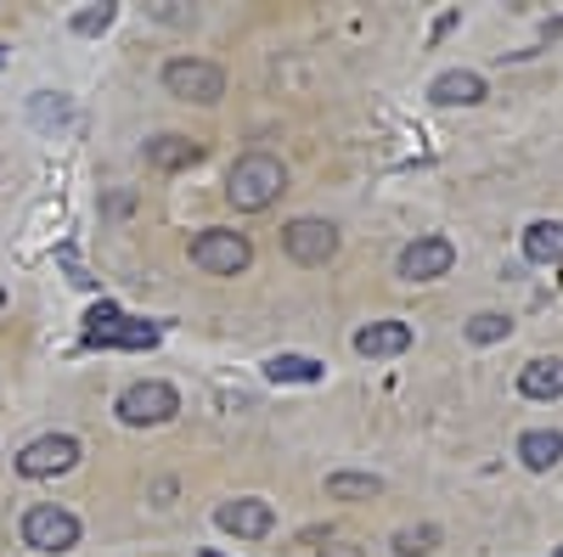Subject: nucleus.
I'll return each instance as SVG.
<instances>
[{
	"label": "nucleus",
	"instance_id": "f257e3e1",
	"mask_svg": "<svg viewBox=\"0 0 563 557\" xmlns=\"http://www.w3.org/2000/svg\"><path fill=\"white\" fill-rule=\"evenodd\" d=\"M282 192H288V169H282V158H271V153H243L225 175V198H231L238 214H260Z\"/></svg>",
	"mask_w": 563,
	"mask_h": 557
},
{
	"label": "nucleus",
	"instance_id": "f03ea898",
	"mask_svg": "<svg viewBox=\"0 0 563 557\" xmlns=\"http://www.w3.org/2000/svg\"><path fill=\"white\" fill-rule=\"evenodd\" d=\"M85 344L90 349H153L158 344V327H153V321L124 315L119 304H97V310L85 315Z\"/></svg>",
	"mask_w": 563,
	"mask_h": 557
},
{
	"label": "nucleus",
	"instance_id": "7ed1b4c3",
	"mask_svg": "<svg viewBox=\"0 0 563 557\" xmlns=\"http://www.w3.org/2000/svg\"><path fill=\"white\" fill-rule=\"evenodd\" d=\"M175 411H180V394H175V383H164V378L130 383V389L119 394V423H130V428H158V423H169Z\"/></svg>",
	"mask_w": 563,
	"mask_h": 557
},
{
	"label": "nucleus",
	"instance_id": "20e7f679",
	"mask_svg": "<svg viewBox=\"0 0 563 557\" xmlns=\"http://www.w3.org/2000/svg\"><path fill=\"white\" fill-rule=\"evenodd\" d=\"M249 259H254V243L243 237V231L209 225V231L192 237V265L209 270V276H238V270H249Z\"/></svg>",
	"mask_w": 563,
	"mask_h": 557
},
{
	"label": "nucleus",
	"instance_id": "39448f33",
	"mask_svg": "<svg viewBox=\"0 0 563 557\" xmlns=\"http://www.w3.org/2000/svg\"><path fill=\"white\" fill-rule=\"evenodd\" d=\"M23 546L34 552H74L79 546V519L57 501H40L23 513Z\"/></svg>",
	"mask_w": 563,
	"mask_h": 557
},
{
	"label": "nucleus",
	"instance_id": "423d86ee",
	"mask_svg": "<svg viewBox=\"0 0 563 557\" xmlns=\"http://www.w3.org/2000/svg\"><path fill=\"white\" fill-rule=\"evenodd\" d=\"M164 90L169 97H180V102H220L225 97V74L214 68V63H203V57H175V63H164Z\"/></svg>",
	"mask_w": 563,
	"mask_h": 557
},
{
	"label": "nucleus",
	"instance_id": "0eeeda50",
	"mask_svg": "<svg viewBox=\"0 0 563 557\" xmlns=\"http://www.w3.org/2000/svg\"><path fill=\"white\" fill-rule=\"evenodd\" d=\"M282 254H288L294 265H327L339 254V225L333 220H294V225H282Z\"/></svg>",
	"mask_w": 563,
	"mask_h": 557
},
{
	"label": "nucleus",
	"instance_id": "6e6552de",
	"mask_svg": "<svg viewBox=\"0 0 563 557\" xmlns=\"http://www.w3.org/2000/svg\"><path fill=\"white\" fill-rule=\"evenodd\" d=\"M79 461V439L74 434H40L18 450V474L23 479H57Z\"/></svg>",
	"mask_w": 563,
	"mask_h": 557
},
{
	"label": "nucleus",
	"instance_id": "1a4fd4ad",
	"mask_svg": "<svg viewBox=\"0 0 563 557\" xmlns=\"http://www.w3.org/2000/svg\"><path fill=\"white\" fill-rule=\"evenodd\" d=\"M456 265V248H451V237H417V243H406L400 248V282H434V276H445Z\"/></svg>",
	"mask_w": 563,
	"mask_h": 557
},
{
	"label": "nucleus",
	"instance_id": "9d476101",
	"mask_svg": "<svg viewBox=\"0 0 563 557\" xmlns=\"http://www.w3.org/2000/svg\"><path fill=\"white\" fill-rule=\"evenodd\" d=\"M214 524L225 535H238V541H260V535L276 530V513H271V501H260V495H238V501H225L214 513Z\"/></svg>",
	"mask_w": 563,
	"mask_h": 557
},
{
	"label": "nucleus",
	"instance_id": "9b49d317",
	"mask_svg": "<svg viewBox=\"0 0 563 557\" xmlns=\"http://www.w3.org/2000/svg\"><path fill=\"white\" fill-rule=\"evenodd\" d=\"M355 349L366 360H389V355H406L411 349V327L406 321H372V327L355 333Z\"/></svg>",
	"mask_w": 563,
	"mask_h": 557
},
{
	"label": "nucleus",
	"instance_id": "f8f14e48",
	"mask_svg": "<svg viewBox=\"0 0 563 557\" xmlns=\"http://www.w3.org/2000/svg\"><path fill=\"white\" fill-rule=\"evenodd\" d=\"M429 102H440V108H474V102H485V79L474 68H451V74H440L429 85Z\"/></svg>",
	"mask_w": 563,
	"mask_h": 557
},
{
	"label": "nucleus",
	"instance_id": "ddd939ff",
	"mask_svg": "<svg viewBox=\"0 0 563 557\" xmlns=\"http://www.w3.org/2000/svg\"><path fill=\"white\" fill-rule=\"evenodd\" d=\"M141 158L153 169H192L203 158V142H192V135H153V142L141 147Z\"/></svg>",
	"mask_w": 563,
	"mask_h": 557
},
{
	"label": "nucleus",
	"instance_id": "4468645a",
	"mask_svg": "<svg viewBox=\"0 0 563 557\" xmlns=\"http://www.w3.org/2000/svg\"><path fill=\"white\" fill-rule=\"evenodd\" d=\"M519 394H525V400H558V394H563V360H558V355H536V360L519 371Z\"/></svg>",
	"mask_w": 563,
	"mask_h": 557
},
{
	"label": "nucleus",
	"instance_id": "2eb2a0df",
	"mask_svg": "<svg viewBox=\"0 0 563 557\" xmlns=\"http://www.w3.org/2000/svg\"><path fill=\"white\" fill-rule=\"evenodd\" d=\"M519 456H525L530 474H547V468H558V461H563V434L558 428H530L519 439Z\"/></svg>",
	"mask_w": 563,
	"mask_h": 557
},
{
	"label": "nucleus",
	"instance_id": "dca6fc26",
	"mask_svg": "<svg viewBox=\"0 0 563 557\" xmlns=\"http://www.w3.org/2000/svg\"><path fill=\"white\" fill-rule=\"evenodd\" d=\"M525 259L536 265H563V220H536L525 231Z\"/></svg>",
	"mask_w": 563,
	"mask_h": 557
},
{
	"label": "nucleus",
	"instance_id": "f3484780",
	"mask_svg": "<svg viewBox=\"0 0 563 557\" xmlns=\"http://www.w3.org/2000/svg\"><path fill=\"white\" fill-rule=\"evenodd\" d=\"M265 378L271 383H321V360H310V355H271Z\"/></svg>",
	"mask_w": 563,
	"mask_h": 557
},
{
	"label": "nucleus",
	"instance_id": "a211bd4d",
	"mask_svg": "<svg viewBox=\"0 0 563 557\" xmlns=\"http://www.w3.org/2000/svg\"><path fill=\"white\" fill-rule=\"evenodd\" d=\"M327 495L333 501H372V495H384V479L378 474H333L327 479Z\"/></svg>",
	"mask_w": 563,
	"mask_h": 557
},
{
	"label": "nucleus",
	"instance_id": "6ab92c4d",
	"mask_svg": "<svg viewBox=\"0 0 563 557\" xmlns=\"http://www.w3.org/2000/svg\"><path fill=\"white\" fill-rule=\"evenodd\" d=\"M440 546V530L434 524H417V530H400L395 535V552L400 557H422V552H434Z\"/></svg>",
	"mask_w": 563,
	"mask_h": 557
},
{
	"label": "nucleus",
	"instance_id": "aec40b11",
	"mask_svg": "<svg viewBox=\"0 0 563 557\" xmlns=\"http://www.w3.org/2000/svg\"><path fill=\"white\" fill-rule=\"evenodd\" d=\"M507 333H512V321L496 315V310H485V315L467 321V338H474V344H496V338H507Z\"/></svg>",
	"mask_w": 563,
	"mask_h": 557
},
{
	"label": "nucleus",
	"instance_id": "412c9836",
	"mask_svg": "<svg viewBox=\"0 0 563 557\" xmlns=\"http://www.w3.org/2000/svg\"><path fill=\"white\" fill-rule=\"evenodd\" d=\"M113 18H119V7H108V0L102 7H85V12H74V34H102Z\"/></svg>",
	"mask_w": 563,
	"mask_h": 557
},
{
	"label": "nucleus",
	"instance_id": "4be33fe9",
	"mask_svg": "<svg viewBox=\"0 0 563 557\" xmlns=\"http://www.w3.org/2000/svg\"><path fill=\"white\" fill-rule=\"evenodd\" d=\"M316 552H321V557H361V552H355V546H344V541H333V546H316Z\"/></svg>",
	"mask_w": 563,
	"mask_h": 557
},
{
	"label": "nucleus",
	"instance_id": "5701e85b",
	"mask_svg": "<svg viewBox=\"0 0 563 557\" xmlns=\"http://www.w3.org/2000/svg\"><path fill=\"white\" fill-rule=\"evenodd\" d=\"M0 304H7V288H0Z\"/></svg>",
	"mask_w": 563,
	"mask_h": 557
},
{
	"label": "nucleus",
	"instance_id": "b1692460",
	"mask_svg": "<svg viewBox=\"0 0 563 557\" xmlns=\"http://www.w3.org/2000/svg\"><path fill=\"white\" fill-rule=\"evenodd\" d=\"M552 557H563V546H558V552H552Z\"/></svg>",
	"mask_w": 563,
	"mask_h": 557
}]
</instances>
